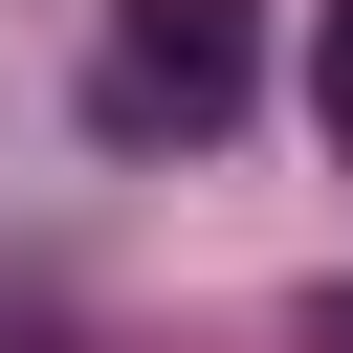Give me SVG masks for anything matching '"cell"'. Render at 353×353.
<instances>
[{
	"label": "cell",
	"instance_id": "6da1fadb",
	"mask_svg": "<svg viewBox=\"0 0 353 353\" xmlns=\"http://www.w3.org/2000/svg\"><path fill=\"white\" fill-rule=\"evenodd\" d=\"M243 0H110V44H88V110L110 132H221L243 110Z\"/></svg>",
	"mask_w": 353,
	"mask_h": 353
},
{
	"label": "cell",
	"instance_id": "7a4b0ae2",
	"mask_svg": "<svg viewBox=\"0 0 353 353\" xmlns=\"http://www.w3.org/2000/svg\"><path fill=\"white\" fill-rule=\"evenodd\" d=\"M309 88H331V154H353V0H331V66H309Z\"/></svg>",
	"mask_w": 353,
	"mask_h": 353
}]
</instances>
